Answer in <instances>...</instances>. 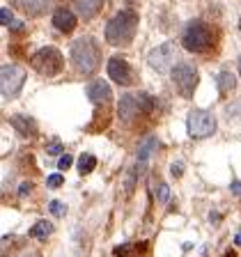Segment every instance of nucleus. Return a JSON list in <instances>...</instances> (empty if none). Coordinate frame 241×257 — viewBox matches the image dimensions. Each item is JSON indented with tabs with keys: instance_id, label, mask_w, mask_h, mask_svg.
I'll list each match as a JSON object with an SVG mask.
<instances>
[{
	"instance_id": "f3484780",
	"label": "nucleus",
	"mask_w": 241,
	"mask_h": 257,
	"mask_svg": "<svg viewBox=\"0 0 241 257\" xmlns=\"http://www.w3.org/2000/svg\"><path fill=\"white\" fill-rule=\"evenodd\" d=\"M218 87H220V94H230V92L236 87L234 74H232V71H220L218 74Z\"/></svg>"
},
{
	"instance_id": "f03ea898",
	"label": "nucleus",
	"mask_w": 241,
	"mask_h": 257,
	"mask_svg": "<svg viewBox=\"0 0 241 257\" xmlns=\"http://www.w3.org/2000/svg\"><path fill=\"white\" fill-rule=\"evenodd\" d=\"M71 62L80 74H92L99 67V46L92 37H80L71 46Z\"/></svg>"
},
{
	"instance_id": "c85d7f7f",
	"label": "nucleus",
	"mask_w": 241,
	"mask_h": 257,
	"mask_svg": "<svg viewBox=\"0 0 241 257\" xmlns=\"http://www.w3.org/2000/svg\"><path fill=\"white\" fill-rule=\"evenodd\" d=\"M232 193H241V182H234V184H232Z\"/></svg>"
},
{
	"instance_id": "2f4dec72",
	"label": "nucleus",
	"mask_w": 241,
	"mask_h": 257,
	"mask_svg": "<svg viewBox=\"0 0 241 257\" xmlns=\"http://www.w3.org/2000/svg\"><path fill=\"white\" fill-rule=\"evenodd\" d=\"M225 257H234V255H232V252H227V255H225Z\"/></svg>"
},
{
	"instance_id": "9b49d317",
	"label": "nucleus",
	"mask_w": 241,
	"mask_h": 257,
	"mask_svg": "<svg viewBox=\"0 0 241 257\" xmlns=\"http://www.w3.org/2000/svg\"><path fill=\"white\" fill-rule=\"evenodd\" d=\"M156 150H159V140H156L154 136H150V138H145L143 143H140V150H138V168L140 170L150 163V159L156 154Z\"/></svg>"
},
{
	"instance_id": "412c9836",
	"label": "nucleus",
	"mask_w": 241,
	"mask_h": 257,
	"mask_svg": "<svg viewBox=\"0 0 241 257\" xmlns=\"http://www.w3.org/2000/svg\"><path fill=\"white\" fill-rule=\"evenodd\" d=\"M156 198H159V202H168V200H170V188H168L166 184H161L159 191H156Z\"/></svg>"
},
{
	"instance_id": "1a4fd4ad",
	"label": "nucleus",
	"mask_w": 241,
	"mask_h": 257,
	"mask_svg": "<svg viewBox=\"0 0 241 257\" xmlns=\"http://www.w3.org/2000/svg\"><path fill=\"white\" fill-rule=\"evenodd\" d=\"M108 76H110L117 85H129L134 76H131V67L124 62L122 58H110L108 60Z\"/></svg>"
},
{
	"instance_id": "72a5a7b5",
	"label": "nucleus",
	"mask_w": 241,
	"mask_h": 257,
	"mask_svg": "<svg viewBox=\"0 0 241 257\" xmlns=\"http://www.w3.org/2000/svg\"><path fill=\"white\" fill-rule=\"evenodd\" d=\"M239 71H241V64H239Z\"/></svg>"
},
{
	"instance_id": "c756f323",
	"label": "nucleus",
	"mask_w": 241,
	"mask_h": 257,
	"mask_svg": "<svg viewBox=\"0 0 241 257\" xmlns=\"http://www.w3.org/2000/svg\"><path fill=\"white\" fill-rule=\"evenodd\" d=\"M209 220H211V223H218L220 216H218V214H211V216H209Z\"/></svg>"
},
{
	"instance_id": "4be33fe9",
	"label": "nucleus",
	"mask_w": 241,
	"mask_h": 257,
	"mask_svg": "<svg viewBox=\"0 0 241 257\" xmlns=\"http://www.w3.org/2000/svg\"><path fill=\"white\" fill-rule=\"evenodd\" d=\"M0 21H3V26H7V28L14 23V19H12V12L7 10V7H3V10H0Z\"/></svg>"
},
{
	"instance_id": "39448f33",
	"label": "nucleus",
	"mask_w": 241,
	"mask_h": 257,
	"mask_svg": "<svg viewBox=\"0 0 241 257\" xmlns=\"http://www.w3.org/2000/svg\"><path fill=\"white\" fill-rule=\"evenodd\" d=\"M186 126L193 138H209V136H214V131H216V117L209 110L195 108V110L188 112Z\"/></svg>"
},
{
	"instance_id": "6e6552de",
	"label": "nucleus",
	"mask_w": 241,
	"mask_h": 257,
	"mask_svg": "<svg viewBox=\"0 0 241 257\" xmlns=\"http://www.w3.org/2000/svg\"><path fill=\"white\" fill-rule=\"evenodd\" d=\"M172 44H161L150 53V64L156 71H168L172 69V60H175V51Z\"/></svg>"
},
{
	"instance_id": "bb28decb",
	"label": "nucleus",
	"mask_w": 241,
	"mask_h": 257,
	"mask_svg": "<svg viewBox=\"0 0 241 257\" xmlns=\"http://www.w3.org/2000/svg\"><path fill=\"white\" fill-rule=\"evenodd\" d=\"M46 152H48V154H60V152H62V145H60V143H53Z\"/></svg>"
},
{
	"instance_id": "5701e85b",
	"label": "nucleus",
	"mask_w": 241,
	"mask_h": 257,
	"mask_svg": "<svg viewBox=\"0 0 241 257\" xmlns=\"http://www.w3.org/2000/svg\"><path fill=\"white\" fill-rule=\"evenodd\" d=\"M71 163H74V159H71L69 154H62V156H60V161H58V168H60V170H69Z\"/></svg>"
},
{
	"instance_id": "7ed1b4c3",
	"label": "nucleus",
	"mask_w": 241,
	"mask_h": 257,
	"mask_svg": "<svg viewBox=\"0 0 241 257\" xmlns=\"http://www.w3.org/2000/svg\"><path fill=\"white\" fill-rule=\"evenodd\" d=\"M211 42H214V32H211V28L202 21L191 23L182 37L184 48L191 51V53H202V51H207V48L211 46Z\"/></svg>"
},
{
	"instance_id": "cd10ccee",
	"label": "nucleus",
	"mask_w": 241,
	"mask_h": 257,
	"mask_svg": "<svg viewBox=\"0 0 241 257\" xmlns=\"http://www.w3.org/2000/svg\"><path fill=\"white\" fill-rule=\"evenodd\" d=\"M28 191H30V184H21V191L19 193H21V195H28Z\"/></svg>"
},
{
	"instance_id": "4468645a",
	"label": "nucleus",
	"mask_w": 241,
	"mask_h": 257,
	"mask_svg": "<svg viewBox=\"0 0 241 257\" xmlns=\"http://www.w3.org/2000/svg\"><path fill=\"white\" fill-rule=\"evenodd\" d=\"M76 7V12H78L80 16H85V19H90V16L99 14V10H101L103 0H71Z\"/></svg>"
},
{
	"instance_id": "393cba45",
	"label": "nucleus",
	"mask_w": 241,
	"mask_h": 257,
	"mask_svg": "<svg viewBox=\"0 0 241 257\" xmlns=\"http://www.w3.org/2000/svg\"><path fill=\"white\" fill-rule=\"evenodd\" d=\"M134 182H136V170H131L129 172V177H127V193L134 191Z\"/></svg>"
},
{
	"instance_id": "b1692460",
	"label": "nucleus",
	"mask_w": 241,
	"mask_h": 257,
	"mask_svg": "<svg viewBox=\"0 0 241 257\" xmlns=\"http://www.w3.org/2000/svg\"><path fill=\"white\" fill-rule=\"evenodd\" d=\"M46 184H48V188H60L62 186V175H51L46 179Z\"/></svg>"
},
{
	"instance_id": "f8f14e48",
	"label": "nucleus",
	"mask_w": 241,
	"mask_h": 257,
	"mask_svg": "<svg viewBox=\"0 0 241 257\" xmlns=\"http://www.w3.org/2000/svg\"><path fill=\"white\" fill-rule=\"evenodd\" d=\"M87 96H90V101L94 103H106L110 101V87H108V83H103V80H94L90 87H87Z\"/></svg>"
},
{
	"instance_id": "423d86ee",
	"label": "nucleus",
	"mask_w": 241,
	"mask_h": 257,
	"mask_svg": "<svg viewBox=\"0 0 241 257\" xmlns=\"http://www.w3.org/2000/svg\"><path fill=\"white\" fill-rule=\"evenodd\" d=\"M172 83H175L177 92L182 96H193V92H195V87H198V71H195V67H191V64L182 62V64H175L172 67Z\"/></svg>"
},
{
	"instance_id": "9d476101",
	"label": "nucleus",
	"mask_w": 241,
	"mask_h": 257,
	"mask_svg": "<svg viewBox=\"0 0 241 257\" xmlns=\"http://www.w3.org/2000/svg\"><path fill=\"white\" fill-rule=\"evenodd\" d=\"M140 99L134 94H124L122 99H119V117H122V122H134L136 117L140 115Z\"/></svg>"
},
{
	"instance_id": "a211bd4d",
	"label": "nucleus",
	"mask_w": 241,
	"mask_h": 257,
	"mask_svg": "<svg viewBox=\"0 0 241 257\" xmlns=\"http://www.w3.org/2000/svg\"><path fill=\"white\" fill-rule=\"evenodd\" d=\"M51 232H53V225L48 223V220H37V223H35V227L30 230V234L35 236V239H46Z\"/></svg>"
},
{
	"instance_id": "473e14b6",
	"label": "nucleus",
	"mask_w": 241,
	"mask_h": 257,
	"mask_svg": "<svg viewBox=\"0 0 241 257\" xmlns=\"http://www.w3.org/2000/svg\"><path fill=\"white\" fill-rule=\"evenodd\" d=\"M239 28H241V19H239Z\"/></svg>"
},
{
	"instance_id": "20e7f679",
	"label": "nucleus",
	"mask_w": 241,
	"mask_h": 257,
	"mask_svg": "<svg viewBox=\"0 0 241 257\" xmlns=\"http://www.w3.org/2000/svg\"><path fill=\"white\" fill-rule=\"evenodd\" d=\"M30 64L42 76H55V74L62 71L64 60H62V53H60L55 46H46V48H42V51H37V53L32 55Z\"/></svg>"
},
{
	"instance_id": "2eb2a0df",
	"label": "nucleus",
	"mask_w": 241,
	"mask_h": 257,
	"mask_svg": "<svg viewBox=\"0 0 241 257\" xmlns=\"http://www.w3.org/2000/svg\"><path fill=\"white\" fill-rule=\"evenodd\" d=\"M16 3H19V7L26 14H32V16H42L48 10V5H51V0H16Z\"/></svg>"
},
{
	"instance_id": "7c9ffc66",
	"label": "nucleus",
	"mask_w": 241,
	"mask_h": 257,
	"mask_svg": "<svg viewBox=\"0 0 241 257\" xmlns=\"http://www.w3.org/2000/svg\"><path fill=\"white\" fill-rule=\"evenodd\" d=\"M234 243H236V246H241V230L236 232V236H234Z\"/></svg>"
},
{
	"instance_id": "dca6fc26",
	"label": "nucleus",
	"mask_w": 241,
	"mask_h": 257,
	"mask_svg": "<svg viewBox=\"0 0 241 257\" xmlns=\"http://www.w3.org/2000/svg\"><path fill=\"white\" fill-rule=\"evenodd\" d=\"M10 122H12V126H14L21 136H26V138H28V136H35V131H37L35 122H32L30 117H26V115H14Z\"/></svg>"
},
{
	"instance_id": "0eeeda50",
	"label": "nucleus",
	"mask_w": 241,
	"mask_h": 257,
	"mask_svg": "<svg viewBox=\"0 0 241 257\" xmlns=\"http://www.w3.org/2000/svg\"><path fill=\"white\" fill-rule=\"evenodd\" d=\"M26 80V69H21L19 64H5L0 71V83H3V96L5 99H14L19 96Z\"/></svg>"
},
{
	"instance_id": "6ab92c4d",
	"label": "nucleus",
	"mask_w": 241,
	"mask_h": 257,
	"mask_svg": "<svg viewBox=\"0 0 241 257\" xmlns=\"http://www.w3.org/2000/svg\"><path fill=\"white\" fill-rule=\"evenodd\" d=\"M96 168V159L92 154H80L78 159V172L80 175H87V172H92Z\"/></svg>"
},
{
	"instance_id": "f257e3e1",
	"label": "nucleus",
	"mask_w": 241,
	"mask_h": 257,
	"mask_svg": "<svg viewBox=\"0 0 241 257\" xmlns=\"http://www.w3.org/2000/svg\"><path fill=\"white\" fill-rule=\"evenodd\" d=\"M136 30H138V14L131 10L117 12L106 26V39L112 46H127L134 42Z\"/></svg>"
},
{
	"instance_id": "ddd939ff",
	"label": "nucleus",
	"mask_w": 241,
	"mask_h": 257,
	"mask_svg": "<svg viewBox=\"0 0 241 257\" xmlns=\"http://www.w3.org/2000/svg\"><path fill=\"white\" fill-rule=\"evenodd\" d=\"M53 26L58 28V30H62V32H69V30H74L76 28V16L71 14L69 10H58L53 14Z\"/></svg>"
},
{
	"instance_id": "a878e982",
	"label": "nucleus",
	"mask_w": 241,
	"mask_h": 257,
	"mask_svg": "<svg viewBox=\"0 0 241 257\" xmlns=\"http://www.w3.org/2000/svg\"><path fill=\"white\" fill-rule=\"evenodd\" d=\"M182 172H184V163H182V161H177V163H172V175L179 177Z\"/></svg>"
},
{
	"instance_id": "aec40b11",
	"label": "nucleus",
	"mask_w": 241,
	"mask_h": 257,
	"mask_svg": "<svg viewBox=\"0 0 241 257\" xmlns=\"http://www.w3.org/2000/svg\"><path fill=\"white\" fill-rule=\"evenodd\" d=\"M48 209H51V214L53 216H64L67 214V207H64L62 202H58V200H51V202H48Z\"/></svg>"
}]
</instances>
